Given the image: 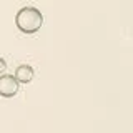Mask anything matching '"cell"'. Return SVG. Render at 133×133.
Masks as SVG:
<instances>
[{
	"label": "cell",
	"mask_w": 133,
	"mask_h": 133,
	"mask_svg": "<svg viewBox=\"0 0 133 133\" xmlns=\"http://www.w3.org/2000/svg\"><path fill=\"white\" fill-rule=\"evenodd\" d=\"M15 23L18 27V30L23 33H28V35L30 33H37L40 30V27L43 25V15L35 7H23L17 14Z\"/></svg>",
	"instance_id": "6da1fadb"
},
{
	"label": "cell",
	"mask_w": 133,
	"mask_h": 133,
	"mask_svg": "<svg viewBox=\"0 0 133 133\" xmlns=\"http://www.w3.org/2000/svg\"><path fill=\"white\" fill-rule=\"evenodd\" d=\"M20 83L14 75H0V95L5 98H12L18 93Z\"/></svg>",
	"instance_id": "7a4b0ae2"
},
{
	"label": "cell",
	"mask_w": 133,
	"mask_h": 133,
	"mask_svg": "<svg viewBox=\"0 0 133 133\" xmlns=\"http://www.w3.org/2000/svg\"><path fill=\"white\" fill-rule=\"evenodd\" d=\"M15 78L18 83H30L33 80V68L30 65H20L15 70Z\"/></svg>",
	"instance_id": "3957f363"
},
{
	"label": "cell",
	"mask_w": 133,
	"mask_h": 133,
	"mask_svg": "<svg viewBox=\"0 0 133 133\" xmlns=\"http://www.w3.org/2000/svg\"><path fill=\"white\" fill-rule=\"evenodd\" d=\"M5 70H7V62L3 58H0V73H3Z\"/></svg>",
	"instance_id": "277c9868"
}]
</instances>
